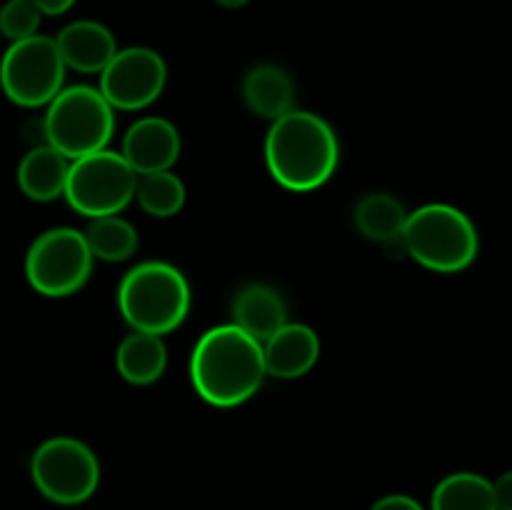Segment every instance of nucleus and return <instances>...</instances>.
<instances>
[{
  "label": "nucleus",
  "instance_id": "obj_1",
  "mask_svg": "<svg viewBox=\"0 0 512 510\" xmlns=\"http://www.w3.org/2000/svg\"><path fill=\"white\" fill-rule=\"evenodd\" d=\"M268 375L260 340L235 323L205 330L190 355V383L200 400L235 408L253 398Z\"/></svg>",
  "mask_w": 512,
  "mask_h": 510
},
{
  "label": "nucleus",
  "instance_id": "obj_2",
  "mask_svg": "<svg viewBox=\"0 0 512 510\" xmlns=\"http://www.w3.org/2000/svg\"><path fill=\"white\" fill-rule=\"evenodd\" d=\"M340 163V140L333 125L310 110H290L275 120L265 138V165L278 185L310 193L328 183Z\"/></svg>",
  "mask_w": 512,
  "mask_h": 510
},
{
  "label": "nucleus",
  "instance_id": "obj_3",
  "mask_svg": "<svg viewBox=\"0 0 512 510\" xmlns=\"http://www.w3.org/2000/svg\"><path fill=\"white\" fill-rule=\"evenodd\" d=\"M193 303L183 270L165 260H145L123 275L118 285V310L125 323L140 333L168 335L185 323Z\"/></svg>",
  "mask_w": 512,
  "mask_h": 510
},
{
  "label": "nucleus",
  "instance_id": "obj_4",
  "mask_svg": "<svg viewBox=\"0 0 512 510\" xmlns=\"http://www.w3.org/2000/svg\"><path fill=\"white\" fill-rule=\"evenodd\" d=\"M408 255L433 273H460L478 258L480 235L470 215L448 203L413 210L405 225Z\"/></svg>",
  "mask_w": 512,
  "mask_h": 510
},
{
  "label": "nucleus",
  "instance_id": "obj_5",
  "mask_svg": "<svg viewBox=\"0 0 512 510\" xmlns=\"http://www.w3.org/2000/svg\"><path fill=\"white\" fill-rule=\"evenodd\" d=\"M115 108L100 88L70 85L55 95L43 115L48 145L68 160L85 158L108 148L115 133Z\"/></svg>",
  "mask_w": 512,
  "mask_h": 510
},
{
  "label": "nucleus",
  "instance_id": "obj_6",
  "mask_svg": "<svg viewBox=\"0 0 512 510\" xmlns=\"http://www.w3.org/2000/svg\"><path fill=\"white\" fill-rule=\"evenodd\" d=\"M140 175L115 150H98L70 163L65 200L78 215L88 220L120 215L138 193Z\"/></svg>",
  "mask_w": 512,
  "mask_h": 510
},
{
  "label": "nucleus",
  "instance_id": "obj_7",
  "mask_svg": "<svg viewBox=\"0 0 512 510\" xmlns=\"http://www.w3.org/2000/svg\"><path fill=\"white\" fill-rule=\"evenodd\" d=\"M93 260L85 233L75 228L45 230L25 255V278L45 298H68L90 280Z\"/></svg>",
  "mask_w": 512,
  "mask_h": 510
},
{
  "label": "nucleus",
  "instance_id": "obj_8",
  "mask_svg": "<svg viewBox=\"0 0 512 510\" xmlns=\"http://www.w3.org/2000/svg\"><path fill=\"white\" fill-rule=\"evenodd\" d=\"M63 55L55 38L33 35L28 40L10 43L0 60V88L10 103L20 108L50 105L63 90L65 80Z\"/></svg>",
  "mask_w": 512,
  "mask_h": 510
},
{
  "label": "nucleus",
  "instance_id": "obj_9",
  "mask_svg": "<svg viewBox=\"0 0 512 510\" xmlns=\"http://www.w3.org/2000/svg\"><path fill=\"white\" fill-rule=\"evenodd\" d=\"M30 475L35 488L48 500L58 505H80L98 490L100 463L83 440L55 435L35 448Z\"/></svg>",
  "mask_w": 512,
  "mask_h": 510
},
{
  "label": "nucleus",
  "instance_id": "obj_10",
  "mask_svg": "<svg viewBox=\"0 0 512 510\" xmlns=\"http://www.w3.org/2000/svg\"><path fill=\"white\" fill-rule=\"evenodd\" d=\"M168 65L163 55L145 45H133L115 53L100 73V93L115 110H143L163 95Z\"/></svg>",
  "mask_w": 512,
  "mask_h": 510
},
{
  "label": "nucleus",
  "instance_id": "obj_11",
  "mask_svg": "<svg viewBox=\"0 0 512 510\" xmlns=\"http://www.w3.org/2000/svg\"><path fill=\"white\" fill-rule=\"evenodd\" d=\"M180 150H183V140H180V130L175 128V123L160 118V115H148L130 125L120 153L133 165L135 173L150 175L173 170L180 158Z\"/></svg>",
  "mask_w": 512,
  "mask_h": 510
},
{
  "label": "nucleus",
  "instance_id": "obj_12",
  "mask_svg": "<svg viewBox=\"0 0 512 510\" xmlns=\"http://www.w3.org/2000/svg\"><path fill=\"white\" fill-rule=\"evenodd\" d=\"M268 375L295 380L308 375L320 358V338L310 325L288 323L263 343Z\"/></svg>",
  "mask_w": 512,
  "mask_h": 510
},
{
  "label": "nucleus",
  "instance_id": "obj_13",
  "mask_svg": "<svg viewBox=\"0 0 512 510\" xmlns=\"http://www.w3.org/2000/svg\"><path fill=\"white\" fill-rule=\"evenodd\" d=\"M55 43L65 65L78 73H103L118 53L115 35L98 20H75L65 25Z\"/></svg>",
  "mask_w": 512,
  "mask_h": 510
},
{
  "label": "nucleus",
  "instance_id": "obj_14",
  "mask_svg": "<svg viewBox=\"0 0 512 510\" xmlns=\"http://www.w3.org/2000/svg\"><path fill=\"white\" fill-rule=\"evenodd\" d=\"M233 323L265 343L273 338L283 325H288V303L283 295L265 283H250L240 288L233 298Z\"/></svg>",
  "mask_w": 512,
  "mask_h": 510
},
{
  "label": "nucleus",
  "instance_id": "obj_15",
  "mask_svg": "<svg viewBox=\"0 0 512 510\" xmlns=\"http://www.w3.org/2000/svg\"><path fill=\"white\" fill-rule=\"evenodd\" d=\"M70 163L53 145H35L23 155L18 165V188L25 198L35 203H50V200L65 198L68 188Z\"/></svg>",
  "mask_w": 512,
  "mask_h": 510
},
{
  "label": "nucleus",
  "instance_id": "obj_16",
  "mask_svg": "<svg viewBox=\"0 0 512 510\" xmlns=\"http://www.w3.org/2000/svg\"><path fill=\"white\" fill-rule=\"evenodd\" d=\"M243 100L250 113L275 123L295 110V83L280 65L263 63L248 70L243 80Z\"/></svg>",
  "mask_w": 512,
  "mask_h": 510
},
{
  "label": "nucleus",
  "instance_id": "obj_17",
  "mask_svg": "<svg viewBox=\"0 0 512 510\" xmlns=\"http://www.w3.org/2000/svg\"><path fill=\"white\" fill-rule=\"evenodd\" d=\"M115 368L125 383L138 388L158 383L168 368V348L163 335L140 333V330L125 335L115 350Z\"/></svg>",
  "mask_w": 512,
  "mask_h": 510
},
{
  "label": "nucleus",
  "instance_id": "obj_18",
  "mask_svg": "<svg viewBox=\"0 0 512 510\" xmlns=\"http://www.w3.org/2000/svg\"><path fill=\"white\" fill-rule=\"evenodd\" d=\"M408 218L410 213L405 210V205L390 193L363 195L353 213L355 228L360 230V235L380 245L403 238Z\"/></svg>",
  "mask_w": 512,
  "mask_h": 510
},
{
  "label": "nucleus",
  "instance_id": "obj_19",
  "mask_svg": "<svg viewBox=\"0 0 512 510\" xmlns=\"http://www.w3.org/2000/svg\"><path fill=\"white\" fill-rule=\"evenodd\" d=\"M430 510H498L493 480L478 473L448 475L435 485Z\"/></svg>",
  "mask_w": 512,
  "mask_h": 510
},
{
  "label": "nucleus",
  "instance_id": "obj_20",
  "mask_svg": "<svg viewBox=\"0 0 512 510\" xmlns=\"http://www.w3.org/2000/svg\"><path fill=\"white\" fill-rule=\"evenodd\" d=\"M85 240H88L95 260H105V263H125L140 248L138 230L123 215H105V218L90 220Z\"/></svg>",
  "mask_w": 512,
  "mask_h": 510
},
{
  "label": "nucleus",
  "instance_id": "obj_21",
  "mask_svg": "<svg viewBox=\"0 0 512 510\" xmlns=\"http://www.w3.org/2000/svg\"><path fill=\"white\" fill-rule=\"evenodd\" d=\"M185 198H188L185 183L173 170L140 175L135 200L153 218H173V215H178L183 210Z\"/></svg>",
  "mask_w": 512,
  "mask_h": 510
},
{
  "label": "nucleus",
  "instance_id": "obj_22",
  "mask_svg": "<svg viewBox=\"0 0 512 510\" xmlns=\"http://www.w3.org/2000/svg\"><path fill=\"white\" fill-rule=\"evenodd\" d=\"M40 18L43 13L33 0H5L0 8V35L10 43L33 38L38 35Z\"/></svg>",
  "mask_w": 512,
  "mask_h": 510
},
{
  "label": "nucleus",
  "instance_id": "obj_23",
  "mask_svg": "<svg viewBox=\"0 0 512 510\" xmlns=\"http://www.w3.org/2000/svg\"><path fill=\"white\" fill-rule=\"evenodd\" d=\"M370 510H425V508L418 503V500L410 498V495L395 493V495H385V498H380Z\"/></svg>",
  "mask_w": 512,
  "mask_h": 510
},
{
  "label": "nucleus",
  "instance_id": "obj_24",
  "mask_svg": "<svg viewBox=\"0 0 512 510\" xmlns=\"http://www.w3.org/2000/svg\"><path fill=\"white\" fill-rule=\"evenodd\" d=\"M495 503L498 510H512V470L495 480Z\"/></svg>",
  "mask_w": 512,
  "mask_h": 510
},
{
  "label": "nucleus",
  "instance_id": "obj_25",
  "mask_svg": "<svg viewBox=\"0 0 512 510\" xmlns=\"http://www.w3.org/2000/svg\"><path fill=\"white\" fill-rule=\"evenodd\" d=\"M35 5H38L40 8V13L43 15H63V13H68L70 8H73L75 3H78V0H33Z\"/></svg>",
  "mask_w": 512,
  "mask_h": 510
},
{
  "label": "nucleus",
  "instance_id": "obj_26",
  "mask_svg": "<svg viewBox=\"0 0 512 510\" xmlns=\"http://www.w3.org/2000/svg\"><path fill=\"white\" fill-rule=\"evenodd\" d=\"M218 5H223V8H245V5L250 3V0H215Z\"/></svg>",
  "mask_w": 512,
  "mask_h": 510
}]
</instances>
